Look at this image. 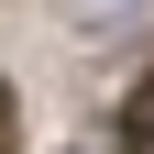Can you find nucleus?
<instances>
[{"label":"nucleus","mask_w":154,"mask_h":154,"mask_svg":"<svg viewBox=\"0 0 154 154\" xmlns=\"http://www.w3.org/2000/svg\"><path fill=\"white\" fill-rule=\"evenodd\" d=\"M121 154H154V77L121 99Z\"/></svg>","instance_id":"obj_1"}]
</instances>
